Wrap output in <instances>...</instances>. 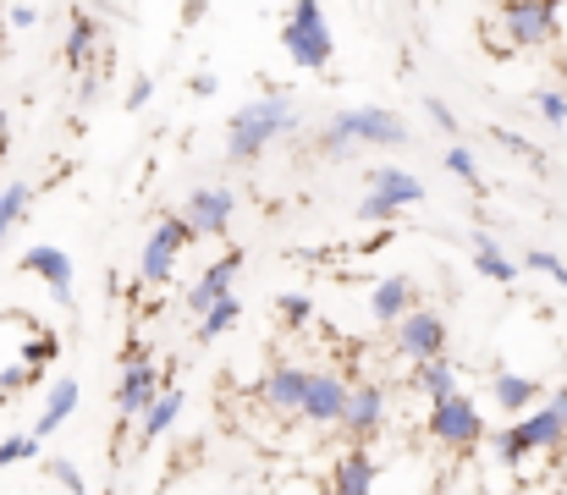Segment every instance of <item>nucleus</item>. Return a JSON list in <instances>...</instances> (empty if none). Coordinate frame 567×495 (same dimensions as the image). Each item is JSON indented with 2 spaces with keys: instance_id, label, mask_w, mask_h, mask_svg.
Masks as SVG:
<instances>
[{
  "instance_id": "33",
  "label": "nucleus",
  "mask_w": 567,
  "mask_h": 495,
  "mask_svg": "<svg viewBox=\"0 0 567 495\" xmlns=\"http://www.w3.org/2000/svg\"><path fill=\"white\" fill-rule=\"evenodd\" d=\"M359 220H385V226H391V220H396V204H391V198H380V193H364V198H359Z\"/></svg>"
},
{
  "instance_id": "21",
  "label": "nucleus",
  "mask_w": 567,
  "mask_h": 495,
  "mask_svg": "<svg viewBox=\"0 0 567 495\" xmlns=\"http://www.w3.org/2000/svg\"><path fill=\"white\" fill-rule=\"evenodd\" d=\"M78 396H83V391H78V380H55V385H50V396H44V413H39L33 435H39V441H44V435H55V430L78 413Z\"/></svg>"
},
{
  "instance_id": "9",
  "label": "nucleus",
  "mask_w": 567,
  "mask_h": 495,
  "mask_svg": "<svg viewBox=\"0 0 567 495\" xmlns=\"http://www.w3.org/2000/svg\"><path fill=\"white\" fill-rule=\"evenodd\" d=\"M22 270H28L33 281H44V287H50V298H55L61 309H72V303H78V292H72V281H78L72 254H61L55 243H33V248L22 254Z\"/></svg>"
},
{
  "instance_id": "31",
  "label": "nucleus",
  "mask_w": 567,
  "mask_h": 495,
  "mask_svg": "<svg viewBox=\"0 0 567 495\" xmlns=\"http://www.w3.org/2000/svg\"><path fill=\"white\" fill-rule=\"evenodd\" d=\"M535 111H540L551 127H563L567 122V89H540V94H535Z\"/></svg>"
},
{
  "instance_id": "24",
  "label": "nucleus",
  "mask_w": 567,
  "mask_h": 495,
  "mask_svg": "<svg viewBox=\"0 0 567 495\" xmlns=\"http://www.w3.org/2000/svg\"><path fill=\"white\" fill-rule=\"evenodd\" d=\"M237 320H243V303H237V298H220L215 309H204V314H198V326H193V341H198V347H209V341H220V336L237 326Z\"/></svg>"
},
{
  "instance_id": "4",
  "label": "nucleus",
  "mask_w": 567,
  "mask_h": 495,
  "mask_svg": "<svg viewBox=\"0 0 567 495\" xmlns=\"http://www.w3.org/2000/svg\"><path fill=\"white\" fill-rule=\"evenodd\" d=\"M281 50H287V61L303 66V72H326V66H331L337 39H331V22H326V6H320V0H292V6H287Z\"/></svg>"
},
{
  "instance_id": "40",
  "label": "nucleus",
  "mask_w": 567,
  "mask_h": 495,
  "mask_svg": "<svg viewBox=\"0 0 567 495\" xmlns=\"http://www.w3.org/2000/svg\"><path fill=\"white\" fill-rule=\"evenodd\" d=\"M320 495H337V491H320Z\"/></svg>"
},
{
  "instance_id": "38",
  "label": "nucleus",
  "mask_w": 567,
  "mask_h": 495,
  "mask_svg": "<svg viewBox=\"0 0 567 495\" xmlns=\"http://www.w3.org/2000/svg\"><path fill=\"white\" fill-rule=\"evenodd\" d=\"M557 39H567V0H557Z\"/></svg>"
},
{
  "instance_id": "30",
  "label": "nucleus",
  "mask_w": 567,
  "mask_h": 495,
  "mask_svg": "<svg viewBox=\"0 0 567 495\" xmlns=\"http://www.w3.org/2000/svg\"><path fill=\"white\" fill-rule=\"evenodd\" d=\"M446 171H452L463 187H474V193H480V165H474V155H468L463 144H452V149H446Z\"/></svg>"
},
{
  "instance_id": "17",
  "label": "nucleus",
  "mask_w": 567,
  "mask_h": 495,
  "mask_svg": "<svg viewBox=\"0 0 567 495\" xmlns=\"http://www.w3.org/2000/svg\"><path fill=\"white\" fill-rule=\"evenodd\" d=\"M408 309H419V303H413V281H408V276H380L375 292H370V314H375V326H396Z\"/></svg>"
},
{
  "instance_id": "41",
  "label": "nucleus",
  "mask_w": 567,
  "mask_h": 495,
  "mask_svg": "<svg viewBox=\"0 0 567 495\" xmlns=\"http://www.w3.org/2000/svg\"><path fill=\"white\" fill-rule=\"evenodd\" d=\"M0 408H6V396H0Z\"/></svg>"
},
{
  "instance_id": "12",
  "label": "nucleus",
  "mask_w": 567,
  "mask_h": 495,
  "mask_svg": "<svg viewBox=\"0 0 567 495\" xmlns=\"http://www.w3.org/2000/svg\"><path fill=\"white\" fill-rule=\"evenodd\" d=\"M342 413H348V380L342 374H326V369H309V391H303L298 419L331 430V424H342Z\"/></svg>"
},
{
  "instance_id": "16",
  "label": "nucleus",
  "mask_w": 567,
  "mask_h": 495,
  "mask_svg": "<svg viewBox=\"0 0 567 495\" xmlns=\"http://www.w3.org/2000/svg\"><path fill=\"white\" fill-rule=\"evenodd\" d=\"M237 270H243V254H220L215 265H204V276L188 287V309H193V314H204V309H215L220 298H231Z\"/></svg>"
},
{
  "instance_id": "28",
  "label": "nucleus",
  "mask_w": 567,
  "mask_h": 495,
  "mask_svg": "<svg viewBox=\"0 0 567 495\" xmlns=\"http://www.w3.org/2000/svg\"><path fill=\"white\" fill-rule=\"evenodd\" d=\"M276 314H281V326H309V320H315V303H309V298H303V292H281V298H276Z\"/></svg>"
},
{
  "instance_id": "20",
  "label": "nucleus",
  "mask_w": 567,
  "mask_h": 495,
  "mask_svg": "<svg viewBox=\"0 0 567 495\" xmlns=\"http://www.w3.org/2000/svg\"><path fill=\"white\" fill-rule=\"evenodd\" d=\"M370 193H380V198H391L396 209H408V204H419V198H424V182H419L413 171L380 165V171H370Z\"/></svg>"
},
{
  "instance_id": "26",
  "label": "nucleus",
  "mask_w": 567,
  "mask_h": 495,
  "mask_svg": "<svg viewBox=\"0 0 567 495\" xmlns=\"http://www.w3.org/2000/svg\"><path fill=\"white\" fill-rule=\"evenodd\" d=\"M28 198H33V187H28V182H6V187H0V243H6V237H11V226L22 220Z\"/></svg>"
},
{
  "instance_id": "22",
  "label": "nucleus",
  "mask_w": 567,
  "mask_h": 495,
  "mask_svg": "<svg viewBox=\"0 0 567 495\" xmlns=\"http://www.w3.org/2000/svg\"><path fill=\"white\" fill-rule=\"evenodd\" d=\"M474 270L485 276V281H496V287H513L518 281V265L502 254V243L496 237H485V231H474Z\"/></svg>"
},
{
  "instance_id": "3",
  "label": "nucleus",
  "mask_w": 567,
  "mask_h": 495,
  "mask_svg": "<svg viewBox=\"0 0 567 495\" xmlns=\"http://www.w3.org/2000/svg\"><path fill=\"white\" fill-rule=\"evenodd\" d=\"M353 144H375V149H402L408 144V127L396 111L385 105H353V111H337L320 133V149L337 161V155H353Z\"/></svg>"
},
{
  "instance_id": "35",
  "label": "nucleus",
  "mask_w": 567,
  "mask_h": 495,
  "mask_svg": "<svg viewBox=\"0 0 567 495\" xmlns=\"http://www.w3.org/2000/svg\"><path fill=\"white\" fill-rule=\"evenodd\" d=\"M155 100V78H133V89H127V111H144Z\"/></svg>"
},
{
  "instance_id": "10",
  "label": "nucleus",
  "mask_w": 567,
  "mask_h": 495,
  "mask_svg": "<svg viewBox=\"0 0 567 495\" xmlns=\"http://www.w3.org/2000/svg\"><path fill=\"white\" fill-rule=\"evenodd\" d=\"M391 330H396V352H402V358H413V363H424V358H441V352H446V320H441L435 309H408Z\"/></svg>"
},
{
  "instance_id": "14",
  "label": "nucleus",
  "mask_w": 567,
  "mask_h": 495,
  "mask_svg": "<svg viewBox=\"0 0 567 495\" xmlns=\"http://www.w3.org/2000/svg\"><path fill=\"white\" fill-rule=\"evenodd\" d=\"M303 391H309V369H298V363H276V369H265V380H259V402H265L276 419H298Z\"/></svg>"
},
{
  "instance_id": "8",
  "label": "nucleus",
  "mask_w": 567,
  "mask_h": 495,
  "mask_svg": "<svg viewBox=\"0 0 567 495\" xmlns=\"http://www.w3.org/2000/svg\"><path fill=\"white\" fill-rule=\"evenodd\" d=\"M166 385H172V380L144 358V347H127V358H122V380H116V413H122V419H144L150 402H155Z\"/></svg>"
},
{
  "instance_id": "18",
  "label": "nucleus",
  "mask_w": 567,
  "mask_h": 495,
  "mask_svg": "<svg viewBox=\"0 0 567 495\" xmlns=\"http://www.w3.org/2000/svg\"><path fill=\"white\" fill-rule=\"evenodd\" d=\"M183 402H188V396H183V385H166V391L150 402V413L138 419V446H155V441L183 419Z\"/></svg>"
},
{
  "instance_id": "7",
  "label": "nucleus",
  "mask_w": 567,
  "mask_h": 495,
  "mask_svg": "<svg viewBox=\"0 0 567 495\" xmlns=\"http://www.w3.org/2000/svg\"><path fill=\"white\" fill-rule=\"evenodd\" d=\"M198 243L188 226V215H166L155 231H150V243H144V259H138V276H144V287H166L172 281V270H177V254Z\"/></svg>"
},
{
  "instance_id": "34",
  "label": "nucleus",
  "mask_w": 567,
  "mask_h": 495,
  "mask_svg": "<svg viewBox=\"0 0 567 495\" xmlns=\"http://www.w3.org/2000/svg\"><path fill=\"white\" fill-rule=\"evenodd\" d=\"M424 116H430V122H435L446 138L457 133V116H452V105H446V100H435V94H430V100H424Z\"/></svg>"
},
{
  "instance_id": "6",
  "label": "nucleus",
  "mask_w": 567,
  "mask_h": 495,
  "mask_svg": "<svg viewBox=\"0 0 567 495\" xmlns=\"http://www.w3.org/2000/svg\"><path fill=\"white\" fill-rule=\"evenodd\" d=\"M424 435L435 441V446H446V452H474L480 441H485V419H480V408H474V396H441V402H430V413H424Z\"/></svg>"
},
{
  "instance_id": "25",
  "label": "nucleus",
  "mask_w": 567,
  "mask_h": 495,
  "mask_svg": "<svg viewBox=\"0 0 567 495\" xmlns=\"http://www.w3.org/2000/svg\"><path fill=\"white\" fill-rule=\"evenodd\" d=\"M94 39H100V22L78 11L72 28H66V61H72V66H89V61H94Z\"/></svg>"
},
{
  "instance_id": "39",
  "label": "nucleus",
  "mask_w": 567,
  "mask_h": 495,
  "mask_svg": "<svg viewBox=\"0 0 567 495\" xmlns=\"http://www.w3.org/2000/svg\"><path fill=\"white\" fill-rule=\"evenodd\" d=\"M94 6H111V0H94Z\"/></svg>"
},
{
  "instance_id": "13",
  "label": "nucleus",
  "mask_w": 567,
  "mask_h": 495,
  "mask_svg": "<svg viewBox=\"0 0 567 495\" xmlns=\"http://www.w3.org/2000/svg\"><path fill=\"white\" fill-rule=\"evenodd\" d=\"M183 215H188L193 237H226L231 231V215H237V193L231 187H193Z\"/></svg>"
},
{
  "instance_id": "11",
  "label": "nucleus",
  "mask_w": 567,
  "mask_h": 495,
  "mask_svg": "<svg viewBox=\"0 0 567 495\" xmlns=\"http://www.w3.org/2000/svg\"><path fill=\"white\" fill-rule=\"evenodd\" d=\"M380 430H385V391H380L375 380H364V385H348V413H342V435H348L353 446H370Z\"/></svg>"
},
{
  "instance_id": "2",
  "label": "nucleus",
  "mask_w": 567,
  "mask_h": 495,
  "mask_svg": "<svg viewBox=\"0 0 567 495\" xmlns=\"http://www.w3.org/2000/svg\"><path fill=\"white\" fill-rule=\"evenodd\" d=\"M563 446H567V385L551 391L540 408H529L524 419H513V424L496 435V457H502L507 468H518V463L535 457V452H563Z\"/></svg>"
},
{
  "instance_id": "29",
  "label": "nucleus",
  "mask_w": 567,
  "mask_h": 495,
  "mask_svg": "<svg viewBox=\"0 0 567 495\" xmlns=\"http://www.w3.org/2000/svg\"><path fill=\"white\" fill-rule=\"evenodd\" d=\"M44 468H50V479H55V485H61L66 495H89V479L78 474V463H66V457H50Z\"/></svg>"
},
{
  "instance_id": "32",
  "label": "nucleus",
  "mask_w": 567,
  "mask_h": 495,
  "mask_svg": "<svg viewBox=\"0 0 567 495\" xmlns=\"http://www.w3.org/2000/svg\"><path fill=\"white\" fill-rule=\"evenodd\" d=\"M524 265H529V270H540V276H551V281H557V287H563V292H567V265H563V259H557V254H546V248H535V254H529Z\"/></svg>"
},
{
  "instance_id": "19",
  "label": "nucleus",
  "mask_w": 567,
  "mask_h": 495,
  "mask_svg": "<svg viewBox=\"0 0 567 495\" xmlns=\"http://www.w3.org/2000/svg\"><path fill=\"white\" fill-rule=\"evenodd\" d=\"M491 396H496L502 413L518 419V413H529V408L540 402V380H529V374H507V369H502V374L491 380Z\"/></svg>"
},
{
  "instance_id": "15",
  "label": "nucleus",
  "mask_w": 567,
  "mask_h": 495,
  "mask_svg": "<svg viewBox=\"0 0 567 495\" xmlns=\"http://www.w3.org/2000/svg\"><path fill=\"white\" fill-rule=\"evenodd\" d=\"M380 485V463L370 457V446H348L337 463H331V485L337 495H375Z\"/></svg>"
},
{
  "instance_id": "23",
  "label": "nucleus",
  "mask_w": 567,
  "mask_h": 495,
  "mask_svg": "<svg viewBox=\"0 0 567 495\" xmlns=\"http://www.w3.org/2000/svg\"><path fill=\"white\" fill-rule=\"evenodd\" d=\"M413 385L430 396V402H441V396H457L463 385H457V363L441 352V358H424L419 369H413Z\"/></svg>"
},
{
  "instance_id": "5",
  "label": "nucleus",
  "mask_w": 567,
  "mask_h": 495,
  "mask_svg": "<svg viewBox=\"0 0 567 495\" xmlns=\"http://www.w3.org/2000/svg\"><path fill=\"white\" fill-rule=\"evenodd\" d=\"M491 44L496 50L557 44V0H502V11L491 17Z\"/></svg>"
},
{
  "instance_id": "1",
  "label": "nucleus",
  "mask_w": 567,
  "mask_h": 495,
  "mask_svg": "<svg viewBox=\"0 0 567 495\" xmlns=\"http://www.w3.org/2000/svg\"><path fill=\"white\" fill-rule=\"evenodd\" d=\"M298 127V105L287 94H265V100H248L231 122H226V161L248 165L259 161L276 138H287Z\"/></svg>"
},
{
  "instance_id": "42",
  "label": "nucleus",
  "mask_w": 567,
  "mask_h": 495,
  "mask_svg": "<svg viewBox=\"0 0 567 495\" xmlns=\"http://www.w3.org/2000/svg\"><path fill=\"white\" fill-rule=\"evenodd\" d=\"M0 50H6V39H0Z\"/></svg>"
},
{
  "instance_id": "27",
  "label": "nucleus",
  "mask_w": 567,
  "mask_h": 495,
  "mask_svg": "<svg viewBox=\"0 0 567 495\" xmlns=\"http://www.w3.org/2000/svg\"><path fill=\"white\" fill-rule=\"evenodd\" d=\"M39 435H6L0 441V468H17V463H28V457H39Z\"/></svg>"
},
{
  "instance_id": "36",
  "label": "nucleus",
  "mask_w": 567,
  "mask_h": 495,
  "mask_svg": "<svg viewBox=\"0 0 567 495\" xmlns=\"http://www.w3.org/2000/svg\"><path fill=\"white\" fill-rule=\"evenodd\" d=\"M6 22H11V28H33V22H39V11H33V6H11V11H6Z\"/></svg>"
},
{
  "instance_id": "37",
  "label": "nucleus",
  "mask_w": 567,
  "mask_h": 495,
  "mask_svg": "<svg viewBox=\"0 0 567 495\" xmlns=\"http://www.w3.org/2000/svg\"><path fill=\"white\" fill-rule=\"evenodd\" d=\"M496 138H502L507 149H518V155H535V144H529V138H518V133H496Z\"/></svg>"
}]
</instances>
